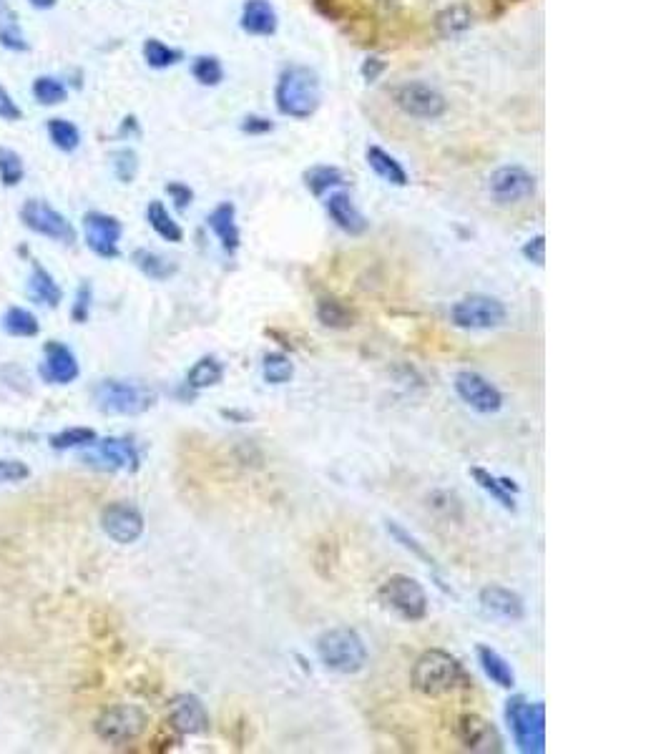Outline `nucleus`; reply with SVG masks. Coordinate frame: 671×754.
<instances>
[{
  "label": "nucleus",
  "mask_w": 671,
  "mask_h": 754,
  "mask_svg": "<svg viewBox=\"0 0 671 754\" xmlns=\"http://www.w3.org/2000/svg\"><path fill=\"white\" fill-rule=\"evenodd\" d=\"M274 101L282 116L305 121L315 116L322 101V83L312 68L307 66H290L284 68L279 76L277 88H274Z\"/></svg>",
  "instance_id": "obj_1"
},
{
  "label": "nucleus",
  "mask_w": 671,
  "mask_h": 754,
  "mask_svg": "<svg viewBox=\"0 0 671 754\" xmlns=\"http://www.w3.org/2000/svg\"><path fill=\"white\" fill-rule=\"evenodd\" d=\"M315 649L327 672L352 677V674H360L367 667L365 641L350 626H335V629L322 631Z\"/></svg>",
  "instance_id": "obj_2"
},
{
  "label": "nucleus",
  "mask_w": 671,
  "mask_h": 754,
  "mask_svg": "<svg viewBox=\"0 0 671 754\" xmlns=\"http://www.w3.org/2000/svg\"><path fill=\"white\" fill-rule=\"evenodd\" d=\"M93 405L106 415H124V418H134V415H144L159 403V395L154 388L136 380H101L93 385L91 390Z\"/></svg>",
  "instance_id": "obj_3"
},
{
  "label": "nucleus",
  "mask_w": 671,
  "mask_h": 754,
  "mask_svg": "<svg viewBox=\"0 0 671 754\" xmlns=\"http://www.w3.org/2000/svg\"><path fill=\"white\" fill-rule=\"evenodd\" d=\"M463 679V667L453 654L443 649H428L415 659L410 684L418 694L430 699L445 697L453 692Z\"/></svg>",
  "instance_id": "obj_4"
},
{
  "label": "nucleus",
  "mask_w": 671,
  "mask_h": 754,
  "mask_svg": "<svg viewBox=\"0 0 671 754\" xmlns=\"http://www.w3.org/2000/svg\"><path fill=\"white\" fill-rule=\"evenodd\" d=\"M506 722L518 752H546V707L543 702H528L526 697L516 694L506 702Z\"/></svg>",
  "instance_id": "obj_5"
},
{
  "label": "nucleus",
  "mask_w": 671,
  "mask_h": 754,
  "mask_svg": "<svg viewBox=\"0 0 671 754\" xmlns=\"http://www.w3.org/2000/svg\"><path fill=\"white\" fill-rule=\"evenodd\" d=\"M377 599L385 609H390L393 614H398L405 621H423L428 616L430 601L425 594L423 584L413 576L395 574L390 576L385 584L377 591Z\"/></svg>",
  "instance_id": "obj_6"
},
{
  "label": "nucleus",
  "mask_w": 671,
  "mask_h": 754,
  "mask_svg": "<svg viewBox=\"0 0 671 754\" xmlns=\"http://www.w3.org/2000/svg\"><path fill=\"white\" fill-rule=\"evenodd\" d=\"M506 320V305L491 295H465L450 307V322L458 330H498Z\"/></svg>",
  "instance_id": "obj_7"
},
{
  "label": "nucleus",
  "mask_w": 671,
  "mask_h": 754,
  "mask_svg": "<svg viewBox=\"0 0 671 754\" xmlns=\"http://www.w3.org/2000/svg\"><path fill=\"white\" fill-rule=\"evenodd\" d=\"M146 729H149V714L136 704H114L96 719V734L114 747L136 742Z\"/></svg>",
  "instance_id": "obj_8"
},
{
  "label": "nucleus",
  "mask_w": 671,
  "mask_h": 754,
  "mask_svg": "<svg viewBox=\"0 0 671 754\" xmlns=\"http://www.w3.org/2000/svg\"><path fill=\"white\" fill-rule=\"evenodd\" d=\"M488 194L498 207H516L536 194V176L523 166H501L488 176Z\"/></svg>",
  "instance_id": "obj_9"
},
{
  "label": "nucleus",
  "mask_w": 671,
  "mask_h": 754,
  "mask_svg": "<svg viewBox=\"0 0 671 754\" xmlns=\"http://www.w3.org/2000/svg\"><path fill=\"white\" fill-rule=\"evenodd\" d=\"M21 222L23 227L31 229L33 234H41V237L53 239V242L68 244V247L76 244L78 234L76 229H73V224L68 222L61 212H56L51 204L43 202V199H28V202L23 204Z\"/></svg>",
  "instance_id": "obj_10"
},
{
  "label": "nucleus",
  "mask_w": 671,
  "mask_h": 754,
  "mask_svg": "<svg viewBox=\"0 0 671 754\" xmlns=\"http://www.w3.org/2000/svg\"><path fill=\"white\" fill-rule=\"evenodd\" d=\"M455 395L468 405L470 410L481 415H496L503 408V393L496 385L483 377L481 372L473 370H460L453 377Z\"/></svg>",
  "instance_id": "obj_11"
},
{
  "label": "nucleus",
  "mask_w": 671,
  "mask_h": 754,
  "mask_svg": "<svg viewBox=\"0 0 671 754\" xmlns=\"http://www.w3.org/2000/svg\"><path fill=\"white\" fill-rule=\"evenodd\" d=\"M395 104L403 114L423 121L440 119L448 111V101L443 93L423 81H408L395 88Z\"/></svg>",
  "instance_id": "obj_12"
},
{
  "label": "nucleus",
  "mask_w": 671,
  "mask_h": 754,
  "mask_svg": "<svg viewBox=\"0 0 671 754\" xmlns=\"http://www.w3.org/2000/svg\"><path fill=\"white\" fill-rule=\"evenodd\" d=\"M124 234V224L106 212H86L83 214V239L86 247L101 259L119 257V242Z\"/></svg>",
  "instance_id": "obj_13"
},
{
  "label": "nucleus",
  "mask_w": 671,
  "mask_h": 754,
  "mask_svg": "<svg viewBox=\"0 0 671 754\" xmlns=\"http://www.w3.org/2000/svg\"><path fill=\"white\" fill-rule=\"evenodd\" d=\"M101 528H104L106 536L111 538L119 546H131V543L139 541L144 536V516L136 506L131 503H109V506L101 511Z\"/></svg>",
  "instance_id": "obj_14"
},
{
  "label": "nucleus",
  "mask_w": 671,
  "mask_h": 754,
  "mask_svg": "<svg viewBox=\"0 0 671 754\" xmlns=\"http://www.w3.org/2000/svg\"><path fill=\"white\" fill-rule=\"evenodd\" d=\"M91 448L93 453L86 455L88 465H96L101 470H129V473L141 468V455L129 438H101Z\"/></svg>",
  "instance_id": "obj_15"
},
{
  "label": "nucleus",
  "mask_w": 671,
  "mask_h": 754,
  "mask_svg": "<svg viewBox=\"0 0 671 754\" xmlns=\"http://www.w3.org/2000/svg\"><path fill=\"white\" fill-rule=\"evenodd\" d=\"M169 724L181 737H197L209 732V712L197 694H176L169 702Z\"/></svg>",
  "instance_id": "obj_16"
},
{
  "label": "nucleus",
  "mask_w": 671,
  "mask_h": 754,
  "mask_svg": "<svg viewBox=\"0 0 671 754\" xmlns=\"http://www.w3.org/2000/svg\"><path fill=\"white\" fill-rule=\"evenodd\" d=\"M458 739L468 752L498 754L503 752V739L493 722L483 719L481 714H463L458 719Z\"/></svg>",
  "instance_id": "obj_17"
},
{
  "label": "nucleus",
  "mask_w": 671,
  "mask_h": 754,
  "mask_svg": "<svg viewBox=\"0 0 671 754\" xmlns=\"http://www.w3.org/2000/svg\"><path fill=\"white\" fill-rule=\"evenodd\" d=\"M78 375H81V367H78L76 355L71 352V347H66L63 342H46V350H43V365H41V377L51 385H71L76 383Z\"/></svg>",
  "instance_id": "obj_18"
},
{
  "label": "nucleus",
  "mask_w": 671,
  "mask_h": 754,
  "mask_svg": "<svg viewBox=\"0 0 671 754\" xmlns=\"http://www.w3.org/2000/svg\"><path fill=\"white\" fill-rule=\"evenodd\" d=\"M478 604L488 616H496L503 621H521L526 616V604L516 591L506 589V586H483L478 594Z\"/></svg>",
  "instance_id": "obj_19"
},
{
  "label": "nucleus",
  "mask_w": 671,
  "mask_h": 754,
  "mask_svg": "<svg viewBox=\"0 0 671 754\" xmlns=\"http://www.w3.org/2000/svg\"><path fill=\"white\" fill-rule=\"evenodd\" d=\"M325 209L330 214V219L335 222L337 229H342L350 237H360V234L367 232L370 222L365 219V214L352 204L350 194L345 192H335L325 199Z\"/></svg>",
  "instance_id": "obj_20"
},
{
  "label": "nucleus",
  "mask_w": 671,
  "mask_h": 754,
  "mask_svg": "<svg viewBox=\"0 0 671 754\" xmlns=\"http://www.w3.org/2000/svg\"><path fill=\"white\" fill-rule=\"evenodd\" d=\"M207 227L212 229L214 237L219 239L222 249L227 254H237L239 244H242V234H239L237 224V207L232 202H222L212 209L207 217Z\"/></svg>",
  "instance_id": "obj_21"
},
{
  "label": "nucleus",
  "mask_w": 671,
  "mask_h": 754,
  "mask_svg": "<svg viewBox=\"0 0 671 754\" xmlns=\"http://www.w3.org/2000/svg\"><path fill=\"white\" fill-rule=\"evenodd\" d=\"M244 33L249 36H274L279 26V18L269 0H247L242 8V21H239Z\"/></svg>",
  "instance_id": "obj_22"
},
{
  "label": "nucleus",
  "mask_w": 671,
  "mask_h": 754,
  "mask_svg": "<svg viewBox=\"0 0 671 754\" xmlns=\"http://www.w3.org/2000/svg\"><path fill=\"white\" fill-rule=\"evenodd\" d=\"M28 297H31L36 305L43 307H58L63 300V290L58 287V282L53 279V274L43 267L41 262L31 259V279H28Z\"/></svg>",
  "instance_id": "obj_23"
},
{
  "label": "nucleus",
  "mask_w": 671,
  "mask_h": 754,
  "mask_svg": "<svg viewBox=\"0 0 671 754\" xmlns=\"http://www.w3.org/2000/svg\"><path fill=\"white\" fill-rule=\"evenodd\" d=\"M470 478L475 481V486L481 488V491H486L496 503H501L506 511H516V483L508 481V478H496L493 473H488L486 468H470Z\"/></svg>",
  "instance_id": "obj_24"
},
{
  "label": "nucleus",
  "mask_w": 671,
  "mask_h": 754,
  "mask_svg": "<svg viewBox=\"0 0 671 754\" xmlns=\"http://www.w3.org/2000/svg\"><path fill=\"white\" fill-rule=\"evenodd\" d=\"M475 654H478V664H481L483 674H486L496 687H501V689L516 687V674H513L511 664L506 662V656L498 654L496 649H491V646H486V644L478 646Z\"/></svg>",
  "instance_id": "obj_25"
},
{
  "label": "nucleus",
  "mask_w": 671,
  "mask_h": 754,
  "mask_svg": "<svg viewBox=\"0 0 671 754\" xmlns=\"http://www.w3.org/2000/svg\"><path fill=\"white\" fill-rule=\"evenodd\" d=\"M365 159H367V166H370V169L375 171L382 181H388V184H393V186L408 184V171L403 169V164H400L393 154L380 149V146H367Z\"/></svg>",
  "instance_id": "obj_26"
},
{
  "label": "nucleus",
  "mask_w": 671,
  "mask_h": 754,
  "mask_svg": "<svg viewBox=\"0 0 671 754\" xmlns=\"http://www.w3.org/2000/svg\"><path fill=\"white\" fill-rule=\"evenodd\" d=\"M224 380V365L214 355L199 357L186 372V388L191 390H209L217 388Z\"/></svg>",
  "instance_id": "obj_27"
},
{
  "label": "nucleus",
  "mask_w": 671,
  "mask_h": 754,
  "mask_svg": "<svg viewBox=\"0 0 671 754\" xmlns=\"http://www.w3.org/2000/svg\"><path fill=\"white\" fill-rule=\"evenodd\" d=\"M131 262H134V267L139 269L144 277L154 279V282H166V279H171L176 272H179L176 262H171V259L161 257L159 252H151V249H144V247L134 249Z\"/></svg>",
  "instance_id": "obj_28"
},
{
  "label": "nucleus",
  "mask_w": 671,
  "mask_h": 754,
  "mask_svg": "<svg viewBox=\"0 0 671 754\" xmlns=\"http://www.w3.org/2000/svg\"><path fill=\"white\" fill-rule=\"evenodd\" d=\"M470 26H473V11L463 3L443 8L435 16V31H438L440 38H458L465 31H470Z\"/></svg>",
  "instance_id": "obj_29"
},
{
  "label": "nucleus",
  "mask_w": 671,
  "mask_h": 754,
  "mask_svg": "<svg viewBox=\"0 0 671 754\" xmlns=\"http://www.w3.org/2000/svg\"><path fill=\"white\" fill-rule=\"evenodd\" d=\"M146 222H149V227L154 229L164 242L176 244L184 239V229L179 227V222H174V217H171L169 209L164 207L161 199H151L149 202V207H146Z\"/></svg>",
  "instance_id": "obj_30"
},
{
  "label": "nucleus",
  "mask_w": 671,
  "mask_h": 754,
  "mask_svg": "<svg viewBox=\"0 0 671 754\" xmlns=\"http://www.w3.org/2000/svg\"><path fill=\"white\" fill-rule=\"evenodd\" d=\"M305 186H307V192L315 194V197H325V194H330L332 189H340V186H345V174H342L337 166H327V164H320V166H312V169L305 171Z\"/></svg>",
  "instance_id": "obj_31"
},
{
  "label": "nucleus",
  "mask_w": 671,
  "mask_h": 754,
  "mask_svg": "<svg viewBox=\"0 0 671 754\" xmlns=\"http://www.w3.org/2000/svg\"><path fill=\"white\" fill-rule=\"evenodd\" d=\"M317 320L327 330H350L355 327V312L345 305V302L335 300V297H325L317 302Z\"/></svg>",
  "instance_id": "obj_32"
},
{
  "label": "nucleus",
  "mask_w": 671,
  "mask_h": 754,
  "mask_svg": "<svg viewBox=\"0 0 671 754\" xmlns=\"http://www.w3.org/2000/svg\"><path fill=\"white\" fill-rule=\"evenodd\" d=\"M262 377L267 385H287L295 377V362L284 352H267L262 357Z\"/></svg>",
  "instance_id": "obj_33"
},
{
  "label": "nucleus",
  "mask_w": 671,
  "mask_h": 754,
  "mask_svg": "<svg viewBox=\"0 0 671 754\" xmlns=\"http://www.w3.org/2000/svg\"><path fill=\"white\" fill-rule=\"evenodd\" d=\"M46 131L51 144L56 146L58 151H63V154H73V151L81 146V129H78L73 121L58 119L56 116V119H48Z\"/></svg>",
  "instance_id": "obj_34"
},
{
  "label": "nucleus",
  "mask_w": 671,
  "mask_h": 754,
  "mask_svg": "<svg viewBox=\"0 0 671 754\" xmlns=\"http://www.w3.org/2000/svg\"><path fill=\"white\" fill-rule=\"evenodd\" d=\"M31 93H33V99H36V104L58 106V104H66L68 86H66V81H61V78H56V76H38L36 81H33Z\"/></svg>",
  "instance_id": "obj_35"
},
{
  "label": "nucleus",
  "mask_w": 671,
  "mask_h": 754,
  "mask_svg": "<svg viewBox=\"0 0 671 754\" xmlns=\"http://www.w3.org/2000/svg\"><path fill=\"white\" fill-rule=\"evenodd\" d=\"M3 330L11 337H36L41 332V322L26 307H11L3 315Z\"/></svg>",
  "instance_id": "obj_36"
},
{
  "label": "nucleus",
  "mask_w": 671,
  "mask_h": 754,
  "mask_svg": "<svg viewBox=\"0 0 671 754\" xmlns=\"http://www.w3.org/2000/svg\"><path fill=\"white\" fill-rule=\"evenodd\" d=\"M141 51H144V61L149 63L151 68H156V71H164V68L176 66V63L184 58V53H181L179 48L166 46V43L159 41V38H146Z\"/></svg>",
  "instance_id": "obj_37"
},
{
  "label": "nucleus",
  "mask_w": 671,
  "mask_h": 754,
  "mask_svg": "<svg viewBox=\"0 0 671 754\" xmlns=\"http://www.w3.org/2000/svg\"><path fill=\"white\" fill-rule=\"evenodd\" d=\"M99 440L96 430L93 428H66L61 433L51 435L48 445L53 450H73V448H91L93 443Z\"/></svg>",
  "instance_id": "obj_38"
},
{
  "label": "nucleus",
  "mask_w": 671,
  "mask_h": 754,
  "mask_svg": "<svg viewBox=\"0 0 671 754\" xmlns=\"http://www.w3.org/2000/svg\"><path fill=\"white\" fill-rule=\"evenodd\" d=\"M26 176V164H23V156L18 151L8 149V146H0V184L13 189L18 186Z\"/></svg>",
  "instance_id": "obj_39"
},
{
  "label": "nucleus",
  "mask_w": 671,
  "mask_h": 754,
  "mask_svg": "<svg viewBox=\"0 0 671 754\" xmlns=\"http://www.w3.org/2000/svg\"><path fill=\"white\" fill-rule=\"evenodd\" d=\"M191 76L202 86H219L224 81V66L217 56H197L191 63Z\"/></svg>",
  "instance_id": "obj_40"
},
{
  "label": "nucleus",
  "mask_w": 671,
  "mask_h": 754,
  "mask_svg": "<svg viewBox=\"0 0 671 754\" xmlns=\"http://www.w3.org/2000/svg\"><path fill=\"white\" fill-rule=\"evenodd\" d=\"M111 169H114L116 179L121 184H131L136 179V174H139V154L134 149H129V146L111 151Z\"/></svg>",
  "instance_id": "obj_41"
},
{
  "label": "nucleus",
  "mask_w": 671,
  "mask_h": 754,
  "mask_svg": "<svg viewBox=\"0 0 671 754\" xmlns=\"http://www.w3.org/2000/svg\"><path fill=\"white\" fill-rule=\"evenodd\" d=\"M0 46L8 48V51L13 53L31 51V43L26 41V33H23L21 23H18V16L0 21Z\"/></svg>",
  "instance_id": "obj_42"
},
{
  "label": "nucleus",
  "mask_w": 671,
  "mask_h": 754,
  "mask_svg": "<svg viewBox=\"0 0 671 754\" xmlns=\"http://www.w3.org/2000/svg\"><path fill=\"white\" fill-rule=\"evenodd\" d=\"M388 533H390V536H393V538H395V541H398V543H400V546H403V548H405V551H410V553H413V556H415V558H420V561H425V563H428V566H435L433 556H430V553H428V551H425V546H423V543H420V541H418V538H415V536H410V533H408V531H405V528H403V526H398V523H395V521H388Z\"/></svg>",
  "instance_id": "obj_43"
},
{
  "label": "nucleus",
  "mask_w": 671,
  "mask_h": 754,
  "mask_svg": "<svg viewBox=\"0 0 671 754\" xmlns=\"http://www.w3.org/2000/svg\"><path fill=\"white\" fill-rule=\"evenodd\" d=\"M91 305H93V287L91 282H81V287L76 290V302L71 307V320L76 325H83L91 317Z\"/></svg>",
  "instance_id": "obj_44"
},
{
  "label": "nucleus",
  "mask_w": 671,
  "mask_h": 754,
  "mask_svg": "<svg viewBox=\"0 0 671 754\" xmlns=\"http://www.w3.org/2000/svg\"><path fill=\"white\" fill-rule=\"evenodd\" d=\"M31 478V468L23 460H0V483H21Z\"/></svg>",
  "instance_id": "obj_45"
},
{
  "label": "nucleus",
  "mask_w": 671,
  "mask_h": 754,
  "mask_svg": "<svg viewBox=\"0 0 671 754\" xmlns=\"http://www.w3.org/2000/svg\"><path fill=\"white\" fill-rule=\"evenodd\" d=\"M166 194H169V199L179 212H186L191 207V202H194V189L189 184H184V181H169L166 184Z\"/></svg>",
  "instance_id": "obj_46"
},
{
  "label": "nucleus",
  "mask_w": 671,
  "mask_h": 754,
  "mask_svg": "<svg viewBox=\"0 0 671 754\" xmlns=\"http://www.w3.org/2000/svg\"><path fill=\"white\" fill-rule=\"evenodd\" d=\"M23 119L21 106L16 104V99L11 96L6 86H0V121H8V124H16Z\"/></svg>",
  "instance_id": "obj_47"
},
{
  "label": "nucleus",
  "mask_w": 671,
  "mask_h": 754,
  "mask_svg": "<svg viewBox=\"0 0 671 754\" xmlns=\"http://www.w3.org/2000/svg\"><path fill=\"white\" fill-rule=\"evenodd\" d=\"M521 254L528 259V262L536 264V267H543V264H546V237H543V234H536V237L528 239V242L521 247Z\"/></svg>",
  "instance_id": "obj_48"
},
{
  "label": "nucleus",
  "mask_w": 671,
  "mask_h": 754,
  "mask_svg": "<svg viewBox=\"0 0 671 754\" xmlns=\"http://www.w3.org/2000/svg\"><path fill=\"white\" fill-rule=\"evenodd\" d=\"M242 131H244V134L262 136V134H269V131H274V124L269 119H264V116L252 114L242 121Z\"/></svg>",
  "instance_id": "obj_49"
},
{
  "label": "nucleus",
  "mask_w": 671,
  "mask_h": 754,
  "mask_svg": "<svg viewBox=\"0 0 671 754\" xmlns=\"http://www.w3.org/2000/svg\"><path fill=\"white\" fill-rule=\"evenodd\" d=\"M382 71H385V63H382L380 58H367V61L362 63V76H365V81H377Z\"/></svg>",
  "instance_id": "obj_50"
},
{
  "label": "nucleus",
  "mask_w": 671,
  "mask_h": 754,
  "mask_svg": "<svg viewBox=\"0 0 671 754\" xmlns=\"http://www.w3.org/2000/svg\"><path fill=\"white\" fill-rule=\"evenodd\" d=\"M28 6L36 8V11H51L58 6V0H28Z\"/></svg>",
  "instance_id": "obj_51"
},
{
  "label": "nucleus",
  "mask_w": 671,
  "mask_h": 754,
  "mask_svg": "<svg viewBox=\"0 0 671 754\" xmlns=\"http://www.w3.org/2000/svg\"><path fill=\"white\" fill-rule=\"evenodd\" d=\"M13 16H16V11L8 6V0H0V21H6V18H13Z\"/></svg>",
  "instance_id": "obj_52"
}]
</instances>
